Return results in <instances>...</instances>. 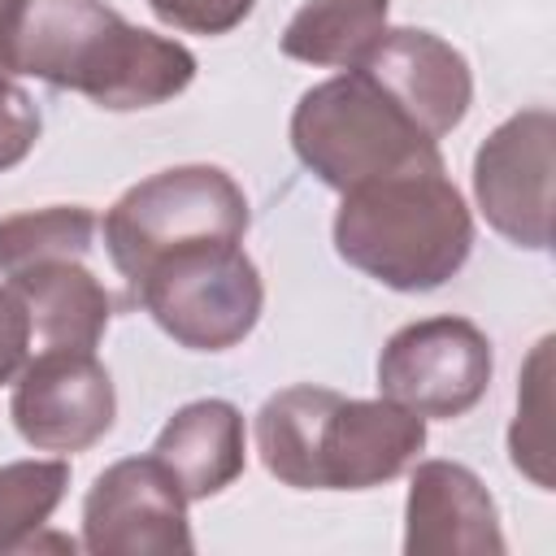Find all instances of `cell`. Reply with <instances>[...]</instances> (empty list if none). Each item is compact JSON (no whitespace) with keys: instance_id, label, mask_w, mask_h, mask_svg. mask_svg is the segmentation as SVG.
<instances>
[{"instance_id":"6da1fadb","label":"cell","mask_w":556,"mask_h":556,"mask_svg":"<svg viewBox=\"0 0 556 556\" xmlns=\"http://www.w3.org/2000/svg\"><path fill=\"white\" fill-rule=\"evenodd\" d=\"M9 74H30L100 109L130 113L182 96L195 78V52L126 22L104 0H17Z\"/></svg>"},{"instance_id":"7a4b0ae2","label":"cell","mask_w":556,"mask_h":556,"mask_svg":"<svg viewBox=\"0 0 556 556\" xmlns=\"http://www.w3.org/2000/svg\"><path fill=\"white\" fill-rule=\"evenodd\" d=\"M426 447V417L395 400H352L295 382L256 413L261 465L291 491H369L400 478Z\"/></svg>"},{"instance_id":"3957f363","label":"cell","mask_w":556,"mask_h":556,"mask_svg":"<svg viewBox=\"0 0 556 556\" xmlns=\"http://www.w3.org/2000/svg\"><path fill=\"white\" fill-rule=\"evenodd\" d=\"M334 252L391 291H434L460 274L473 217L439 152L339 191Z\"/></svg>"},{"instance_id":"277c9868","label":"cell","mask_w":556,"mask_h":556,"mask_svg":"<svg viewBox=\"0 0 556 556\" xmlns=\"http://www.w3.org/2000/svg\"><path fill=\"white\" fill-rule=\"evenodd\" d=\"M113 269L135 282L152 261L191 243H243L248 195L222 165H174L130 191L100 222Z\"/></svg>"},{"instance_id":"5b68a950","label":"cell","mask_w":556,"mask_h":556,"mask_svg":"<svg viewBox=\"0 0 556 556\" xmlns=\"http://www.w3.org/2000/svg\"><path fill=\"white\" fill-rule=\"evenodd\" d=\"M291 148L308 174L348 191L365 178L439 152L361 70H343L308 87L291 113Z\"/></svg>"},{"instance_id":"8992f818","label":"cell","mask_w":556,"mask_h":556,"mask_svg":"<svg viewBox=\"0 0 556 556\" xmlns=\"http://www.w3.org/2000/svg\"><path fill=\"white\" fill-rule=\"evenodd\" d=\"M148 317L187 352H226L252 334L265 282L243 243H191L152 261L135 282Z\"/></svg>"},{"instance_id":"52a82bcc","label":"cell","mask_w":556,"mask_h":556,"mask_svg":"<svg viewBox=\"0 0 556 556\" xmlns=\"http://www.w3.org/2000/svg\"><path fill=\"white\" fill-rule=\"evenodd\" d=\"M495 352L469 317H421L400 326L378 356V391L417 417H465L491 387Z\"/></svg>"},{"instance_id":"ba28073f","label":"cell","mask_w":556,"mask_h":556,"mask_svg":"<svg viewBox=\"0 0 556 556\" xmlns=\"http://www.w3.org/2000/svg\"><path fill=\"white\" fill-rule=\"evenodd\" d=\"M556 113L547 104L504 117L473 152V195L495 235L543 252L552 243Z\"/></svg>"},{"instance_id":"9c48e42d","label":"cell","mask_w":556,"mask_h":556,"mask_svg":"<svg viewBox=\"0 0 556 556\" xmlns=\"http://www.w3.org/2000/svg\"><path fill=\"white\" fill-rule=\"evenodd\" d=\"M187 495L148 452L113 460L83 500V547L91 556H174L191 552Z\"/></svg>"},{"instance_id":"30bf717a","label":"cell","mask_w":556,"mask_h":556,"mask_svg":"<svg viewBox=\"0 0 556 556\" xmlns=\"http://www.w3.org/2000/svg\"><path fill=\"white\" fill-rule=\"evenodd\" d=\"M9 417L39 452H87L117 421V391L96 352H39L13 378Z\"/></svg>"},{"instance_id":"8fae6325","label":"cell","mask_w":556,"mask_h":556,"mask_svg":"<svg viewBox=\"0 0 556 556\" xmlns=\"http://www.w3.org/2000/svg\"><path fill=\"white\" fill-rule=\"evenodd\" d=\"M352 70H361L434 143L452 135L473 104L465 52L421 26H387Z\"/></svg>"},{"instance_id":"7c38bea8","label":"cell","mask_w":556,"mask_h":556,"mask_svg":"<svg viewBox=\"0 0 556 556\" xmlns=\"http://www.w3.org/2000/svg\"><path fill=\"white\" fill-rule=\"evenodd\" d=\"M408 556H500L504 530L495 495L460 460H421L404 504Z\"/></svg>"},{"instance_id":"4fadbf2b","label":"cell","mask_w":556,"mask_h":556,"mask_svg":"<svg viewBox=\"0 0 556 556\" xmlns=\"http://www.w3.org/2000/svg\"><path fill=\"white\" fill-rule=\"evenodd\" d=\"M13 295L22 300L26 326H30V356L39 352H96L109 317L113 295L109 287L87 269V256H56L22 265L4 278Z\"/></svg>"},{"instance_id":"5bb4252c","label":"cell","mask_w":556,"mask_h":556,"mask_svg":"<svg viewBox=\"0 0 556 556\" xmlns=\"http://www.w3.org/2000/svg\"><path fill=\"white\" fill-rule=\"evenodd\" d=\"M152 456L178 478L187 500H208L248 465L243 413L230 400H191L161 426Z\"/></svg>"},{"instance_id":"9a60e30c","label":"cell","mask_w":556,"mask_h":556,"mask_svg":"<svg viewBox=\"0 0 556 556\" xmlns=\"http://www.w3.org/2000/svg\"><path fill=\"white\" fill-rule=\"evenodd\" d=\"M387 13L391 0H304L291 13L278 48L282 56L304 65L352 70L365 56V48L387 30Z\"/></svg>"},{"instance_id":"2e32d148","label":"cell","mask_w":556,"mask_h":556,"mask_svg":"<svg viewBox=\"0 0 556 556\" xmlns=\"http://www.w3.org/2000/svg\"><path fill=\"white\" fill-rule=\"evenodd\" d=\"M100 217L87 204H43L0 217V278L35 261L87 256L96 248Z\"/></svg>"},{"instance_id":"e0dca14e","label":"cell","mask_w":556,"mask_h":556,"mask_svg":"<svg viewBox=\"0 0 556 556\" xmlns=\"http://www.w3.org/2000/svg\"><path fill=\"white\" fill-rule=\"evenodd\" d=\"M70 491L65 460H9L0 465V556L26 552Z\"/></svg>"},{"instance_id":"ac0fdd59","label":"cell","mask_w":556,"mask_h":556,"mask_svg":"<svg viewBox=\"0 0 556 556\" xmlns=\"http://www.w3.org/2000/svg\"><path fill=\"white\" fill-rule=\"evenodd\" d=\"M552 334H543L521 369V387H517V417L508 430V456L513 465L539 486L552 491V434H547V413H552Z\"/></svg>"},{"instance_id":"d6986e66","label":"cell","mask_w":556,"mask_h":556,"mask_svg":"<svg viewBox=\"0 0 556 556\" xmlns=\"http://www.w3.org/2000/svg\"><path fill=\"white\" fill-rule=\"evenodd\" d=\"M39 130H43V117H39V104L30 100V91L22 83H13L9 74H0V174L22 165L35 152Z\"/></svg>"},{"instance_id":"ffe728a7","label":"cell","mask_w":556,"mask_h":556,"mask_svg":"<svg viewBox=\"0 0 556 556\" xmlns=\"http://www.w3.org/2000/svg\"><path fill=\"white\" fill-rule=\"evenodd\" d=\"M252 4L256 0H148L165 26L187 35H226L252 13Z\"/></svg>"},{"instance_id":"44dd1931","label":"cell","mask_w":556,"mask_h":556,"mask_svg":"<svg viewBox=\"0 0 556 556\" xmlns=\"http://www.w3.org/2000/svg\"><path fill=\"white\" fill-rule=\"evenodd\" d=\"M26 361H30V326L13 287L0 282V387L13 382Z\"/></svg>"},{"instance_id":"7402d4cb","label":"cell","mask_w":556,"mask_h":556,"mask_svg":"<svg viewBox=\"0 0 556 556\" xmlns=\"http://www.w3.org/2000/svg\"><path fill=\"white\" fill-rule=\"evenodd\" d=\"M13 4H17V0H0V22H9V17H13Z\"/></svg>"}]
</instances>
